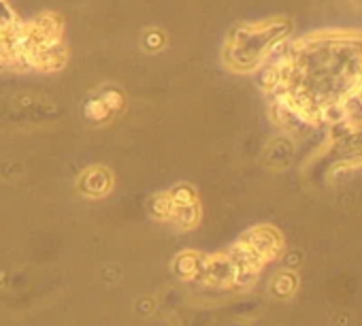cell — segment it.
I'll return each mask as SVG.
<instances>
[{"mask_svg":"<svg viewBox=\"0 0 362 326\" xmlns=\"http://www.w3.org/2000/svg\"><path fill=\"white\" fill-rule=\"evenodd\" d=\"M279 111L320 126L362 92V37L322 33L298 39L267 73Z\"/></svg>","mask_w":362,"mask_h":326,"instance_id":"obj_1","label":"cell"}]
</instances>
